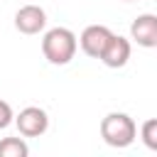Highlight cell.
I'll use <instances>...</instances> for the list:
<instances>
[{
	"instance_id": "5b68a950",
	"label": "cell",
	"mask_w": 157,
	"mask_h": 157,
	"mask_svg": "<svg viewBox=\"0 0 157 157\" xmlns=\"http://www.w3.org/2000/svg\"><path fill=\"white\" fill-rule=\"evenodd\" d=\"M130 39L145 49L157 47V15L145 12V15L135 17L130 25Z\"/></svg>"
},
{
	"instance_id": "277c9868",
	"label": "cell",
	"mask_w": 157,
	"mask_h": 157,
	"mask_svg": "<svg viewBox=\"0 0 157 157\" xmlns=\"http://www.w3.org/2000/svg\"><path fill=\"white\" fill-rule=\"evenodd\" d=\"M110 37H113V32H110L105 25H88V27L81 32L78 44H81V49H83L86 56H91V59H101V54L105 52Z\"/></svg>"
},
{
	"instance_id": "3957f363",
	"label": "cell",
	"mask_w": 157,
	"mask_h": 157,
	"mask_svg": "<svg viewBox=\"0 0 157 157\" xmlns=\"http://www.w3.org/2000/svg\"><path fill=\"white\" fill-rule=\"evenodd\" d=\"M15 125L22 137H39L49 128V115L39 105H27L15 115Z\"/></svg>"
},
{
	"instance_id": "52a82bcc",
	"label": "cell",
	"mask_w": 157,
	"mask_h": 157,
	"mask_svg": "<svg viewBox=\"0 0 157 157\" xmlns=\"http://www.w3.org/2000/svg\"><path fill=\"white\" fill-rule=\"evenodd\" d=\"M130 54H132L130 39H125V37H120V34H113L110 42H108V47H105V52L101 54V61H103L108 69H123V66L128 64Z\"/></svg>"
},
{
	"instance_id": "8fae6325",
	"label": "cell",
	"mask_w": 157,
	"mask_h": 157,
	"mask_svg": "<svg viewBox=\"0 0 157 157\" xmlns=\"http://www.w3.org/2000/svg\"><path fill=\"white\" fill-rule=\"evenodd\" d=\"M125 2H130V0H125Z\"/></svg>"
},
{
	"instance_id": "8992f818",
	"label": "cell",
	"mask_w": 157,
	"mask_h": 157,
	"mask_svg": "<svg viewBox=\"0 0 157 157\" xmlns=\"http://www.w3.org/2000/svg\"><path fill=\"white\" fill-rule=\"evenodd\" d=\"M47 27V12L39 5H25L15 12V29L22 34H39Z\"/></svg>"
},
{
	"instance_id": "6da1fadb",
	"label": "cell",
	"mask_w": 157,
	"mask_h": 157,
	"mask_svg": "<svg viewBox=\"0 0 157 157\" xmlns=\"http://www.w3.org/2000/svg\"><path fill=\"white\" fill-rule=\"evenodd\" d=\"M76 47H78V39L69 27H52L42 37V54L54 66L69 64L76 54Z\"/></svg>"
},
{
	"instance_id": "ba28073f",
	"label": "cell",
	"mask_w": 157,
	"mask_h": 157,
	"mask_svg": "<svg viewBox=\"0 0 157 157\" xmlns=\"http://www.w3.org/2000/svg\"><path fill=\"white\" fill-rule=\"evenodd\" d=\"M29 147L22 137H2L0 140V157H27Z\"/></svg>"
},
{
	"instance_id": "9c48e42d",
	"label": "cell",
	"mask_w": 157,
	"mask_h": 157,
	"mask_svg": "<svg viewBox=\"0 0 157 157\" xmlns=\"http://www.w3.org/2000/svg\"><path fill=\"white\" fill-rule=\"evenodd\" d=\"M140 140L145 142L147 150L157 152V118H150V120L142 123V128H140Z\"/></svg>"
},
{
	"instance_id": "7a4b0ae2",
	"label": "cell",
	"mask_w": 157,
	"mask_h": 157,
	"mask_svg": "<svg viewBox=\"0 0 157 157\" xmlns=\"http://www.w3.org/2000/svg\"><path fill=\"white\" fill-rule=\"evenodd\" d=\"M101 137H103L105 145L123 150V147H130V145L135 142V137H137V125H135V120H132L128 113L113 110V113H108V115L101 120Z\"/></svg>"
},
{
	"instance_id": "30bf717a",
	"label": "cell",
	"mask_w": 157,
	"mask_h": 157,
	"mask_svg": "<svg viewBox=\"0 0 157 157\" xmlns=\"http://www.w3.org/2000/svg\"><path fill=\"white\" fill-rule=\"evenodd\" d=\"M10 123H15V113H12V105L7 101H0V130H5Z\"/></svg>"
}]
</instances>
